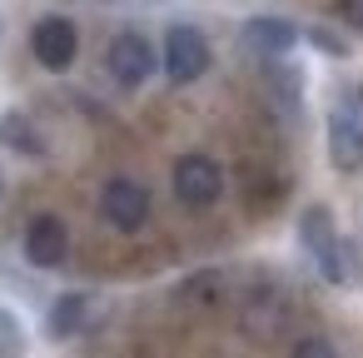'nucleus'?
I'll list each match as a JSON object with an SVG mask.
<instances>
[{"label":"nucleus","instance_id":"nucleus-1","mask_svg":"<svg viewBox=\"0 0 363 358\" xmlns=\"http://www.w3.org/2000/svg\"><path fill=\"white\" fill-rule=\"evenodd\" d=\"M298 239H303V249L313 254V264H318V274H323L328 284H358V279H363V259L353 254L348 239H338V229H333V219H328L323 204L303 209Z\"/></svg>","mask_w":363,"mask_h":358},{"label":"nucleus","instance_id":"nucleus-2","mask_svg":"<svg viewBox=\"0 0 363 358\" xmlns=\"http://www.w3.org/2000/svg\"><path fill=\"white\" fill-rule=\"evenodd\" d=\"M174 194H179V204H189V209L219 204V194H224V169H219V160H209V155H184V160L174 164Z\"/></svg>","mask_w":363,"mask_h":358},{"label":"nucleus","instance_id":"nucleus-3","mask_svg":"<svg viewBox=\"0 0 363 358\" xmlns=\"http://www.w3.org/2000/svg\"><path fill=\"white\" fill-rule=\"evenodd\" d=\"M204 70H209V40L194 26H174L164 35V75L174 85H194Z\"/></svg>","mask_w":363,"mask_h":358},{"label":"nucleus","instance_id":"nucleus-4","mask_svg":"<svg viewBox=\"0 0 363 358\" xmlns=\"http://www.w3.org/2000/svg\"><path fill=\"white\" fill-rule=\"evenodd\" d=\"M30 50H35V60H40L45 70H70L75 55H80V30H75L65 16H45V21H35V30H30Z\"/></svg>","mask_w":363,"mask_h":358},{"label":"nucleus","instance_id":"nucleus-5","mask_svg":"<svg viewBox=\"0 0 363 358\" xmlns=\"http://www.w3.org/2000/svg\"><path fill=\"white\" fill-rule=\"evenodd\" d=\"M100 214H105L115 229L135 234V229H145V219H150V189L135 184V179H110V184L100 189Z\"/></svg>","mask_w":363,"mask_h":358},{"label":"nucleus","instance_id":"nucleus-6","mask_svg":"<svg viewBox=\"0 0 363 358\" xmlns=\"http://www.w3.org/2000/svg\"><path fill=\"white\" fill-rule=\"evenodd\" d=\"M105 65H110V75L120 80V85H145L150 75H155V45L145 40V35H135V30H125V35H115L110 40V55H105Z\"/></svg>","mask_w":363,"mask_h":358},{"label":"nucleus","instance_id":"nucleus-7","mask_svg":"<svg viewBox=\"0 0 363 358\" xmlns=\"http://www.w3.org/2000/svg\"><path fill=\"white\" fill-rule=\"evenodd\" d=\"M328 160L343 174H358L363 169V120H358L353 105H338L328 115Z\"/></svg>","mask_w":363,"mask_h":358},{"label":"nucleus","instance_id":"nucleus-8","mask_svg":"<svg viewBox=\"0 0 363 358\" xmlns=\"http://www.w3.org/2000/svg\"><path fill=\"white\" fill-rule=\"evenodd\" d=\"M65 254H70V234H65V224H60L55 214H35L30 229H26V259H30L35 269H60Z\"/></svg>","mask_w":363,"mask_h":358},{"label":"nucleus","instance_id":"nucleus-9","mask_svg":"<svg viewBox=\"0 0 363 358\" xmlns=\"http://www.w3.org/2000/svg\"><path fill=\"white\" fill-rule=\"evenodd\" d=\"M244 45L259 55H289L298 45V26H289L279 16H254V21H244Z\"/></svg>","mask_w":363,"mask_h":358},{"label":"nucleus","instance_id":"nucleus-10","mask_svg":"<svg viewBox=\"0 0 363 358\" xmlns=\"http://www.w3.org/2000/svg\"><path fill=\"white\" fill-rule=\"evenodd\" d=\"M0 145H6V150H16V155H45L40 130H35V125H30V115H21V110L0 115Z\"/></svg>","mask_w":363,"mask_h":358},{"label":"nucleus","instance_id":"nucleus-11","mask_svg":"<svg viewBox=\"0 0 363 358\" xmlns=\"http://www.w3.org/2000/svg\"><path fill=\"white\" fill-rule=\"evenodd\" d=\"M90 318V293H60L55 308H50V338H70L80 333Z\"/></svg>","mask_w":363,"mask_h":358},{"label":"nucleus","instance_id":"nucleus-12","mask_svg":"<svg viewBox=\"0 0 363 358\" xmlns=\"http://www.w3.org/2000/svg\"><path fill=\"white\" fill-rule=\"evenodd\" d=\"M26 353V328L11 308H0V358H21Z\"/></svg>","mask_w":363,"mask_h":358},{"label":"nucleus","instance_id":"nucleus-13","mask_svg":"<svg viewBox=\"0 0 363 358\" xmlns=\"http://www.w3.org/2000/svg\"><path fill=\"white\" fill-rule=\"evenodd\" d=\"M289 358H338V353H333V343H328V338H298Z\"/></svg>","mask_w":363,"mask_h":358},{"label":"nucleus","instance_id":"nucleus-14","mask_svg":"<svg viewBox=\"0 0 363 358\" xmlns=\"http://www.w3.org/2000/svg\"><path fill=\"white\" fill-rule=\"evenodd\" d=\"M333 11H338V21H343V26L363 30V0H333Z\"/></svg>","mask_w":363,"mask_h":358},{"label":"nucleus","instance_id":"nucleus-15","mask_svg":"<svg viewBox=\"0 0 363 358\" xmlns=\"http://www.w3.org/2000/svg\"><path fill=\"white\" fill-rule=\"evenodd\" d=\"M308 40H313V45H318V50H323V55H348V45H343V40H338V35H328V30H323V26H318V30H308Z\"/></svg>","mask_w":363,"mask_h":358}]
</instances>
